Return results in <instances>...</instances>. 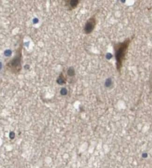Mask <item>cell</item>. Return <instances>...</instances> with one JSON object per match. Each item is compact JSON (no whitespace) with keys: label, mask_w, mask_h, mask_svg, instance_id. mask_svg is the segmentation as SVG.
<instances>
[{"label":"cell","mask_w":152,"mask_h":168,"mask_svg":"<svg viewBox=\"0 0 152 168\" xmlns=\"http://www.w3.org/2000/svg\"><path fill=\"white\" fill-rule=\"evenodd\" d=\"M97 24V19L95 15L90 17L86 22L84 27V32L86 34H89L93 31Z\"/></svg>","instance_id":"cell-3"},{"label":"cell","mask_w":152,"mask_h":168,"mask_svg":"<svg viewBox=\"0 0 152 168\" xmlns=\"http://www.w3.org/2000/svg\"><path fill=\"white\" fill-rule=\"evenodd\" d=\"M112 85V80L110 79H108L105 82V85L106 87H109Z\"/></svg>","instance_id":"cell-9"},{"label":"cell","mask_w":152,"mask_h":168,"mask_svg":"<svg viewBox=\"0 0 152 168\" xmlns=\"http://www.w3.org/2000/svg\"><path fill=\"white\" fill-rule=\"evenodd\" d=\"M130 41V39H127L123 42L118 43L115 45L114 49L115 52L116 68L119 71H121Z\"/></svg>","instance_id":"cell-2"},{"label":"cell","mask_w":152,"mask_h":168,"mask_svg":"<svg viewBox=\"0 0 152 168\" xmlns=\"http://www.w3.org/2000/svg\"><path fill=\"white\" fill-rule=\"evenodd\" d=\"M23 47V38H20L19 46L17 48L15 55L11 59L8 61L6 65L7 70L13 74H17L22 70V50Z\"/></svg>","instance_id":"cell-1"},{"label":"cell","mask_w":152,"mask_h":168,"mask_svg":"<svg viewBox=\"0 0 152 168\" xmlns=\"http://www.w3.org/2000/svg\"><path fill=\"white\" fill-rule=\"evenodd\" d=\"M33 22L34 23H37L38 22V19L37 18H35L33 20Z\"/></svg>","instance_id":"cell-11"},{"label":"cell","mask_w":152,"mask_h":168,"mask_svg":"<svg viewBox=\"0 0 152 168\" xmlns=\"http://www.w3.org/2000/svg\"><path fill=\"white\" fill-rule=\"evenodd\" d=\"M66 81L67 80H66V78L65 77V76H64L63 73H61L57 79L56 81L57 83L60 85H63L66 83Z\"/></svg>","instance_id":"cell-5"},{"label":"cell","mask_w":152,"mask_h":168,"mask_svg":"<svg viewBox=\"0 0 152 168\" xmlns=\"http://www.w3.org/2000/svg\"><path fill=\"white\" fill-rule=\"evenodd\" d=\"M29 67H30V66L28 65H26L24 66V68L26 69H29V68H30Z\"/></svg>","instance_id":"cell-12"},{"label":"cell","mask_w":152,"mask_h":168,"mask_svg":"<svg viewBox=\"0 0 152 168\" xmlns=\"http://www.w3.org/2000/svg\"><path fill=\"white\" fill-rule=\"evenodd\" d=\"M15 137V134L14 132H11L9 133V138H11V139H13Z\"/></svg>","instance_id":"cell-10"},{"label":"cell","mask_w":152,"mask_h":168,"mask_svg":"<svg viewBox=\"0 0 152 168\" xmlns=\"http://www.w3.org/2000/svg\"><path fill=\"white\" fill-rule=\"evenodd\" d=\"M67 74L69 77H73L75 75V71L73 67H70L67 69Z\"/></svg>","instance_id":"cell-6"},{"label":"cell","mask_w":152,"mask_h":168,"mask_svg":"<svg viewBox=\"0 0 152 168\" xmlns=\"http://www.w3.org/2000/svg\"><path fill=\"white\" fill-rule=\"evenodd\" d=\"M60 93L62 95H66L67 93V90L66 88H62L60 90Z\"/></svg>","instance_id":"cell-7"},{"label":"cell","mask_w":152,"mask_h":168,"mask_svg":"<svg viewBox=\"0 0 152 168\" xmlns=\"http://www.w3.org/2000/svg\"><path fill=\"white\" fill-rule=\"evenodd\" d=\"M4 54L6 56H9L11 55L12 51L10 50H6L4 52Z\"/></svg>","instance_id":"cell-8"},{"label":"cell","mask_w":152,"mask_h":168,"mask_svg":"<svg viewBox=\"0 0 152 168\" xmlns=\"http://www.w3.org/2000/svg\"><path fill=\"white\" fill-rule=\"evenodd\" d=\"M65 5L70 11L76 8L78 5L79 4V1L78 0H71V1H66Z\"/></svg>","instance_id":"cell-4"}]
</instances>
